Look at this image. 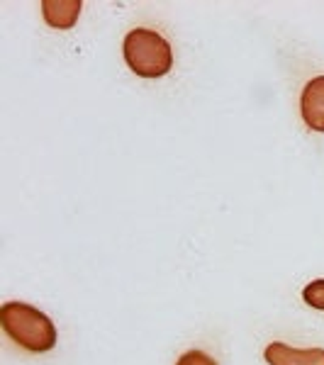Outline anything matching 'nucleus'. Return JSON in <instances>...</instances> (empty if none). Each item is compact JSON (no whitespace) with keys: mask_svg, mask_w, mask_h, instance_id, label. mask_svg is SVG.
<instances>
[{"mask_svg":"<svg viewBox=\"0 0 324 365\" xmlns=\"http://www.w3.org/2000/svg\"><path fill=\"white\" fill-rule=\"evenodd\" d=\"M3 331L29 353H46L56 346V327L44 312L27 302H5L0 307Z\"/></svg>","mask_w":324,"mask_h":365,"instance_id":"1","label":"nucleus"},{"mask_svg":"<svg viewBox=\"0 0 324 365\" xmlns=\"http://www.w3.org/2000/svg\"><path fill=\"white\" fill-rule=\"evenodd\" d=\"M127 66L139 76V78H161L173 68V49L168 39L146 27H134L125 37L122 44Z\"/></svg>","mask_w":324,"mask_h":365,"instance_id":"2","label":"nucleus"},{"mask_svg":"<svg viewBox=\"0 0 324 365\" xmlns=\"http://www.w3.org/2000/svg\"><path fill=\"white\" fill-rule=\"evenodd\" d=\"M300 115L312 132H324V76H315L303 88Z\"/></svg>","mask_w":324,"mask_h":365,"instance_id":"3","label":"nucleus"},{"mask_svg":"<svg viewBox=\"0 0 324 365\" xmlns=\"http://www.w3.org/2000/svg\"><path fill=\"white\" fill-rule=\"evenodd\" d=\"M268 365H324V349H293L288 344L273 341L263 351Z\"/></svg>","mask_w":324,"mask_h":365,"instance_id":"4","label":"nucleus"},{"mask_svg":"<svg viewBox=\"0 0 324 365\" xmlns=\"http://www.w3.org/2000/svg\"><path fill=\"white\" fill-rule=\"evenodd\" d=\"M81 5H83L81 0H44L42 17L54 29H71L79 22Z\"/></svg>","mask_w":324,"mask_h":365,"instance_id":"5","label":"nucleus"},{"mask_svg":"<svg viewBox=\"0 0 324 365\" xmlns=\"http://www.w3.org/2000/svg\"><path fill=\"white\" fill-rule=\"evenodd\" d=\"M303 299L310 307L324 312V280H312L308 287H303Z\"/></svg>","mask_w":324,"mask_h":365,"instance_id":"6","label":"nucleus"},{"mask_svg":"<svg viewBox=\"0 0 324 365\" xmlns=\"http://www.w3.org/2000/svg\"><path fill=\"white\" fill-rule=\"evenodd\" d=\"M176 365H217V361L212 356H208L205 351H186L183 356L176 361Z\"/></svg>","mask_w":324,"mask_h":365,"instance_id":"7","label":"nucleus"}]
</instances>
